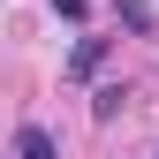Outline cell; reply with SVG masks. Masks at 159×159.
<instances>
[{
    "label": "cell",
    "instance_id": "6da1fadb",
    "mask_svg": "<svg viewBox=\"0 0 159 159\" xmlns=\"http://www.w3.org/2000/svg\"><path fill=\"white\" fill-rule=\"evenodd\" d=\"M15 159H61V144H53V129L23 121V129H15Z\"/></svg>",
    "mask_w": 159,
    "mask_h": 159
},
{
    "label": "cell",
    "instance_id": "7a4b0ae2",
    "mask_svg": "<svg viewBox=\"0 0 159 159\" xmlns=\"http://www.w3.org/2000/svg\"><path fill=\"white\" fill-rule=\"evenodd\" d=\"M98 61H106V38H76V53H68V76H98Z\"/></svg>",
    "mask_w": 159,
    "mask_h": 159
},
{
    "label": "cell",
    "instance_id": "3957f363",
    "mask_svg": "<svg viewBox=\"0 0 159 159\" xmlns=\"http://www.w3.org/2000/svg\"><path fill=\"white\" fill-rule=\"evenodd\" d=\"M121 106H129V84H98L91 91V121H114Z\"/></svg>",
    "mask_w": 159,
    "mask_h": 159
},
{
    "label": "cell",
    "instance_id": "277c9868",
    "mask_svg": "<svg viewBox=\"0 0 159 159\" xmlns=\"http://www.w3.org/2000/svg\"><path fill=\"white\" fill-rule=\"evenodd\" d=\"M114 15H121L129 30H152V23H159V15H152V0H114Z\"/></svg>",
    "mask_w": 159,
    "mask_h": 159
},
{
    "label": "cell",
    "instance_id": "5b68a950",
    "mask_svg": "<svg viewBox=\"0 0 159 159\" xmlns=\"http://www.w3.org/2000/svg\"><path fill=\"white\" fill-rule=\"evenodd\" d=\"M53 15H68V23H84V0H53Z\"/></svg>",
    "mask_w": 159,
    "mask_h": 159
}]
</instances>
